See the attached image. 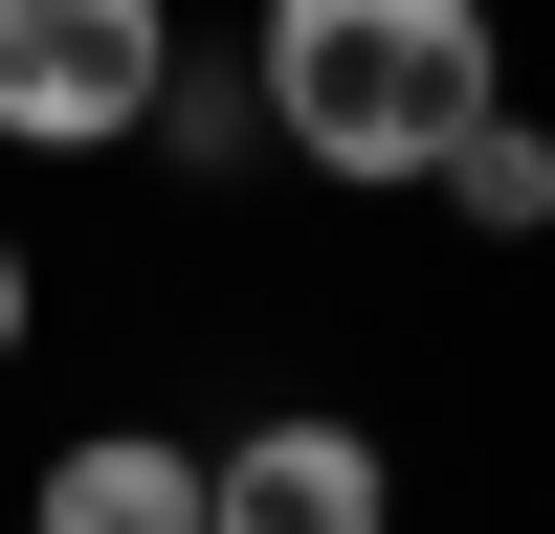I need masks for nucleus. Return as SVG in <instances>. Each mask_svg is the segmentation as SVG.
Masks as SVG:
<instances>
[{
	"label": "nucleus",
	"instance_id": "1",
	"mask_svg": "<svg viewBox=\"0 0 555 534\" xmlns=\"http://www.w3.org/2000/svg\"><path fill=\"white\" fill-rule=\"evenodd\" d=\"M245 112L311 201H423L467 112H512V0H245Z\"/></svg>",
	"mask_w": 555,
	"mask_h": 534
},
{
	"label": "nucleus",
	"instance_id": "2",
	"mask_svg": "<svg viewBox=\"0 0 555 534\" xmlns=\"http://www.w3.org/2000/svg\"><path fill=\"white\" fill-rule=\"evenodd\" d=\"M178 0H0V156L23 178H112L178 89Z\"/></svg>",
	"mask_w": 555,
	"mask_h": 534
},
{
	"label": "nucleus",
	"instance_id": "3",
	"mask_svg": "<svg viewBox=\"0 0 555 534\" xmlns=\"http://www.w3.org/2000/svg\"><path fill=\"white\" fill-rule=\"evenodd\" d=\"M201 534H400V445L356 400H245L201 423Z\"/></svg>",
	"mask_w": 555,
	"mask_h": 534
},
{
	"label": "nucleus",
	"instance_id": "4",
	"mask_svg": "<svg viewBox=\"0 0 555 534\" xmlns=\"http://www.w3.org/2000/svg\"><path fill=\"white\" fill-rule=\"evenodd\" d=\"M23 534H201V423H67L23 468Z\"/></svg>",
	"mask_w": 555,
	"mask_h": 534
},
{
	"label": "nucleus",
	"instance_id": "5",
	"mask_svg": "<svg viewBox=\"0 0 555 534\" xmlns=\"http://www.w3.org/2000/svg\"><path fill=\"white\" fill-rule=\"evenodd\" d=\"M423 223H444V245H555V112H533V89L467 112V156L423 178Z\"/></svg>",
	"mask_w": 555,
	"mask_h": 534
},
{
	"label": "nucleus",
	"instance_id": "6",
	"mask_svg": "<svg viewBox=\"0 0 555 534\" xmlns=\"http://www.w3.org/2000/svg\"><path fill=\"white\" fill-rule=\"evenodd\" d=\"M133 156H178V178H267V112H245V44H178V89H156V134Z\"/></svg>",
	"mask_w": 555,
	"mask_h": 534
},
{
	"label": "nucleus",
	"instance_id": "7",
	"mask_svg": "<svg viewBox=\"0 0 555 534\" xmlns=\"http://www.w3.org/2000/svg\"><path fill=\"white\" fill-rule=\"evenodd\" d=\"M23 334H44V245L0 223V379H23Z\"/></svg>",
	"mask_w": 555,
	"mask_h": 534
}]
</instances>
